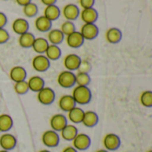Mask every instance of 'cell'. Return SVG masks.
Segmentation results:
<instances>
[{
	"label": "cell",
	"mask_w": 152,
	"mask_h": 152,
	"mask_svg": "<svg viewBox=\"0 0 152 152\" xmlns=\"http://www.w3.org/2000/svg\"><path fill=\"white\" fill-rule=\"evenodd\" d=\"M57 83L62 88H71L75 86V73L69 70H63L57 77Z\"/></svg>",
	"instance_id": "2"
},
{
	"label": "cell",
	"mask_w": 152,
	"mask_h": 152,
	"mask_svg": "<svg viewBox=\"0 0 152 152\" xmlns=\"http://www.w3.org/2000/svg\"><path fill=\"white\" fill-rule=\"evenodd\" d=\"M22 12L26 17L32 18V17L37 16V14L38 12V7L35 3L30 2L22 7Z\"/></svg>",
	"instance_id": "31"
},
{
	"label": "cell",
	"mask_w": 152,
	"mask_h": 152,
	"mask_svg": "<svg viewBox=\"0 0 152 152\" xmlns=\"http://www.w3.org/2000/svg\"><path fill=\"white\" fill-rule=\"evenodd\" d=\"M92 69V65L88 61H85V60H81V62L77 69V72H81V73H88L91 71Z\"/></svg>",
	"instance_id": "35"
},
{
	"label": "cell",
	"mask_w": 152,
	"mask_h": 152,
	"mask_svg": "<svg viewBox=\"0 0 152 152\" xmlns=\"http://www.w3.org/2000/svg\"><path fill=\"white\" fill-rule=\"evenodd\" d=\"M84 42H85V39L79 31L76 30V31L72 32L71 34L66 36L67 45L70 48H74V49L79 48L83 45Z\"/></svg>",
	"instance_id": "13"
},
{
	"label": "cell",
	"mask_w": 152,
	"mask_h": 152,
	"mask_svg": "<svg viewBox=\"0 0 152 152\" xmlns=\"http://www.w3.org/2000/svg\"><path fill=\"white\" fill-rule=\"evenodd\" d=\"M38 152H51L50 151H48V150H41V151H39Z\"/></svg>",
	"instance_id": "43"
},
{
	"label": "cell",
	"mask_w": 152,
	"mask_h": 152,
	"mask_svg": "<svg viewBox=\"0 0 152 152\" xmlns=\"http://www.w3.org/2000/svg\"><path fill=\"white\" fill-rule=\"evenodd\" d=\"M79 17L81 18L84 23H95L98 20L99 14L97 10L94 7L82 9L79 13Z\"/></svg>",
	"instance_id": "14"
},
{
	"label": "cell",
	"mask_w": 152,
	"mask_h": 152,
	"mask_svg": "<svg viewBox=\"0 0 152 152\" xmlns=\"http://www.w3.org/2000/svg\"><path fill=\"white\" fill-rule=\"evenodd\" d=\"M17 139L10 133H3L0 135V147L4 151H12L16 147Z\"/></svg>",
	"instance_id": "10"
},
{
	"label": "cell",
	"mask_w": 152,
	"mask_h": 152,
	"mask_svg": "<svg viewBox=\"0 0 152 152\" xmlns=\"http://www.w3.org/2000/svg\"><path fill=\"white\" fill-rule=\"evenodd\" d=\"M45 57L51 61H57L60 59V57L61 56V50L60 48L59 45H48L47 49L45 50Z\"/></svg>",
	"instance_id": "26"
},
{
	"label": "cell",
	"mask_w": 152,
	"mask_h": 152,
	"mask_svg": "<svg viewBox=\"0 0 152 152\" xmlns=\"http://www.w3.org/2000/svg\"><path fill=\"white\" fill-rule=\"evenodd\" d=\"M65 37L61 33V31L59 28H51L47 33V38L46 40L50 45H59L62 43Z\"/></svg>",
	"instance_id": "20"
},
{
	"label": "cell",
	"mask_w": 152,
	"mask_h": 152,
	"mask_svg": "<svg viewBox=\"0 0 152 152\" xmlns=\"http://www.w3.org/2000/svg\"><path fill=\"white\" fill-rule=\"evenodd\" d=\"M51 65V61L45 57V54H37L33 57L31 61V66L34 70L37 72L46 71Z\"/></svg>",
	"instance_id": "6"
},
{
	"label": "cell",
	"mask_w": 152,
	"mask_h": 152,
	"mask_svg": "<svg viewBox=\"0 0 152 152\" xmlns=\"http://www.w3.org/2000/svg\"><path fill=\"white\" fill-rule=\"evenodd\" d=\"M71 96L73 97L76 104L86 105L92 100V92L88 86H76L72 90Z\"/></svg>",
	"instance_id": "1"
},
{
	"label": "cell",
	"mask_w": 152,
	"mask_h": 152,
	"mask_svg": "<svg viewBox=\"0 0 152 152\" xmlns=\"http://www.w3.org/2000/svg\"><path fill=\"white\" fill-rule=\"evenodd\" d=\"M12 31L17 35H21L25 32L28 31L29 24L28 20L24 18H17L15 19L12 23Z\"/></svg>",
	"instance_id": "15"
},
{
	"label": "cell",
	"mask_w": 152,
	"mask_h": 152,
	"mask_svg": "<svg viewBox=\"0 0 152 152\" xmlns=\"http://www.w3.org/2000/svg\"><path fill=\"white\" fill-rule=\"evenodd\" d=\"M15 2L17 3V4H19L20 6H24L26 4H28V3L32 2L31 0H15Z\"/></svg>",
	"instance_id": "40"
},
{
	"label": "cell",
	"mask_w": 152,
	"mask_h": 152,
	"mask_svg": "<svg viewBox=\"0 0 152 152\" xmlns=\"http://www.w3.org/2000/svg\"><path fill=\"white\" fill-rule=\"evenodd\" d=\"M37 94V99L38 102L43 105H50L55 100V93L51 87L44 86Z\"/></svg>",
	"instance_id": "3"
},
{
	"label": "cell",
	"mask_w": 152,
	"mask_h": 152,
	"mask_svg": "<svg viewBox=\"0 0 152 152\" xmlns=\"http://www.w3.org/2000/svg\"><path fill=\"white\" fill-rule=\"evenodd\" d=\"M140 103L146 108L152 107V92L151 90L143 91L140 95Z\"/></svg>",
	"instance_id": "32"
},
{
	"label": "cell",
	"mask_w": 152,
	"mask_h": 152,
	"mask_svg": "<svg viewBox=\"0 0 152 152\" xmlns=\"http://www.w3.org/2000/svg\"><path fill=\"white\" fill-rule=\"evenodd\" d=\"M91 82V77L88 73L77 72L75 74V85L80 86H88Z\"/></svg>",
	"instance_id": "30"
},
{
	"label": "cell",
	"mask_w": 152,
	"mask_h": 152,
	"mask_svg": "<svg viewBox=\"0 0 152 152\" xmlns=\"http://www.w3.org/2000/svg\"><path fill=\"white\" fill-rule=\"evenodd\" d=\"M95 152H110V151H106L105 149H101V150H98V151H96Z\"/></svg>",
	"instance_id": "42"
},
{
	"label": "cell",
	"mask_w": 152,
	"mask_h": 152,
	"mask_svg": "<svg viewBox=\"0 0 152 152\" xmlns=\"http://www.w3.org/2000/svg\"><path fill=\"white\" fill-rule=\"evenodd\" d=\"M35 28L39 32H48L52 28V21L44 15H40L35 20Z\"/></svg>",
	"instance_id": "23"
},
{
	"label": "cell",
	"mask_w": 152,
	"mask_h": 152,
	"mask_svg": "<svg viewBox=\"0 0 152 152\" xmlns=\"http://www.w3.org/2000/svg\"><path fill=\"white\" fill-rule=\"evenodd\" d=\"M40 1H41V3H42L43 4H45V6L51 5V4H55L56 2H57V0H40Z\"/></svg>",
	"instance_id": "39"
},
{
	"label": "cell",
	"mask_w": 152,
	"mask_h": 152,
	"mask_svg": "<svg viewBox=\"0 0 152 152\" xmlns=\"http://www.w3.org/2000/svg\"><path fill=\"white\" fill-rule=\"evenodd\" d=\"M84 110H82L80 107L75 106L73 109H71L69 111L67 112V119L70 121L72 124H80L83 119L84 116Z\"/></svg>",
	"instance_id": "21"
},
{
	"label": "cell",
	"mask_w": 152,
	"mask_h": 152,
	"mask_svg": "<svg viewBox=\"0 0 152 152\" xmlns=\"http://www.w3.org/2000/svg\"><path fill=\"white\" fill-rule=\"evenodd\" d=\"M78 2L82 9L92 8L95 4V0H78Z\"/></svg>",
	"instance_id": "37"
},
{
	"label": "cell",
	"mask_w": 152,
	"mask_h": 152,
	"mask_svg": "<svg viewBox=\"0 0 152 152\" xmlns=\"http://www.w3.org/2000/svg\"><path fill=\"white\" fill-rule=\"evenodd\" d=\"M9 76L12 81L14 83L23 81L27 77V71L26 69L21 66H14L10 69Z\"/></svg>",
	"instance_id": "18"
},
{
	"label": "cell",
	"mask_w": 152,
	"mask_h": 152,
	"mask_svg": "<svg viewBox=\"0 0 152 152\" xmlns=\"http://www.w3.org/2000/svg\"><path fill=\"white\" fill-rule=\"evenodd\" d=\"M4 1H7V0H4Z\"/></svg>",
	"instance_id": "46"
},
{
	"label": "cell",
	"mask_w": 152,
	"mask_h": 152,
	"mask_svg": "<svg viewBox=\"0 0 152 152\" xmlns=\"http://www.w3.org/2000/svg\"><path fill=\"white\" fill-rule=\"evenodd\" d=\"M80 9L75 4H67L63 6L62 10L61 11V14L66 19V20L74 21L79 17Z\"/></svg>",
	"instance_id": "9"
},
{
	"label": "cell",
	"mask_w": 152,
	"mask_h": 152,
	"mask_svg": "<svg viewBox=\"0 0 152 152\" xmlns=\"http://www.w3.org/2000/svg\"><path fill=\"white\" fill-rule=\"evenodd\" d=\"M13 126V120L8 114L0 115V133H8Z\"/></svg>",
	"instance_id": "29"
},
{
	"label": "cell",
	"mask_w": 152,
	"mask_h": 152,
	"mask_svg": "<svg viewBox=\"0 0 152 152\" xmlns=\"http://www.w3.org/2000/svg\"><path fill=\"white\" fill-rule=\"evenodd\" d=\"M147 152H152V151H151V150H150V151H148Z\"/></svg>",
	"instance_id": "45"
},
{
	"label": "cell",
	"mask_w": 152,
	"mask_h": 152,
	"mask_svg": "<svg viewBox=\"0 0 152 152\" xmlns=\"http://www.w3.org/2000/svg\"><path fill=\"white\" fill-rule=\"evenodd\" d=\"M68 124V119L63 114H54L50 118V126L51 129L59 133L61 129Z\"/></svg>",
	"instance_id": "12"
},
{
	"label": "cell",
	"mask_w": 152,
	"mask_h": 152,
	"mask_svg": "<svg viewBox=\"0 0 152 152\" xmlns=\"http://www.w3.org/2000/svg\"><path fill=\"white\" fill-rule=\"evenodd\" d=\"M10 39V34L9 32L4 28H0V45L5 44L8 42V40Z\"/></svg>",
	"instance_id": "36"
},
{
	"label": "cell",
	"mask_w": 152,
	"mask_h": 152,
	"mask_svg": "<svg viewBox=\"0 0 152 152\" xmlns=\"http://www.w3.org/2000/svg\"><path fill=\"white\" fill-rule=\"evenodd\" d=\"M77 134H78V130L77 126L69 124H67L60 132L61 137L67 142H72V140L76 137Z\"/></svg>",
	"instance_id": "22"
},
{
	"label": "cell",
	"mask_w": 152,
	"mask_h": 152,
	"mask_svg": "<svg viewBox=\"0 0 152 152\" xmlns=\"http://www.w3.org/2000/svg\"><path fill=\"white\" fill-rule=\"evenodd\" d=\"M13 89H14V92L19 95H24L29 91L28 86V83L26 80L14 83Z\"/></svg>",
	"instance_id": "33"
},
{
	"label": "cell",
	"mask_w": 152,
	"mask_h": 152,
	"mask_svg": "<svg viewBox=\"0 0 152 152\" xmlns=\"http://www.w3.org/2000/svg\"><path fill=\"white\" fill-rule=\"evenodd\" d=\"M35 38V36L31 32L28 31L19 36L18 42L20 46L22 48H31Z\"/></svg>",
	"instance_id": "28"
},
{
	"label": "cell",
	"mask_w": 152,
	"mask_h": 152,
	"mask_svg": "<svg viewBox=\"0 0 152 152\" xmlns=\"http://www.w3.org/2000/svg\"><path fill=\"white\" fill-rule=\"evenodd\" d=\"M28 83V86L29 91L37 93L38 91H40L45 86V80L39 77V76H33L31 77L28 78V80L27 81Z\"/></svg>",
	"instance_id": "24"
},
{
	"label": "cell",
	"mask_w": 152,
	"mask_h": 152,
	"mask_svg": "<svg viewBox=\"0 0 152 152\" xmlns=\"http://www.w3.org/2000/svg\"><path fill=\"white\" fill-rule=\"evenodd\" d=\"M121 144V140L118 135L116 134H107L104 135L102 139V145L104 149L108 151H117Z\"/></svg>",
	"instance_id": "4"
},
{
	"label": "cell",
	"mask_w": 152,
	"mask_h": 152,
	"mask_svg": "<svg viewBox=\"0 0 152 152\" xmlns=\"http://www.w3.org/2000/svg\"><path fill=\"white\" fill-rule=\"evenodd\" d=\"M44 16L53 22L58 20L59 17L61 16V10L56 4L47 5L44 10Z\"/></svg>",
	"instance_id": "25"
},
{
	"label": "cell",
	"mask_w": 152,
	"mask_h": 152,
	"mask_svg": "<svg viewBox=\"0 0 152 152\" xmlns=\"http://www.w3.org/2000/svg\"><path fill=\"white\" fill-rule=\"evenodd\" d=\"M99 122V117L96 114V112L93 110H87L84 112L83 119H82V124L88 128L94 127Z\"/></svg>",
	"instance_id": "16"
},
{
	"label": "cell",
	"mask_w": 152,
	"mask_h": 152,
	"mask_svg": "<svg viewBox=\"0 0 152 152\" xmlns=\"http://www.w3.org/2000/svg\"><path fill=\"white\" fill-rule=\"evenodd\" d=\"M0 152H10V151H4V150H1Z\"/></svg>",
	"instance_id": "44"
},
{
	"label": "cell",
	"mask_w": 152,
	"mask_h": 152,
	"mask_svg": "<svg viewBox=\"0 0 152 152\" xmlns=\"http://www.w3.org/2000/svg\"><path fill=\"white\" fill-rule=\"evenodd\" d=\"M79 32L85 40H94L99 35V28L95 23H84Z\"/></svg>",
	"instance_id": "8"
},
{
	"label": "cell",
	"mask_w": 152,
	"mask_h": 152,
	"mask_svg": "<svg viewBox=\"0 0 152 152\" xmlns=\"http://www.w3.org/2000/svg\"><path fill=\"white\" fill-rule=\"evenodd\" d=\"M81 62V58L76 53H69L66 55L63 59V66L66 70L77 71L79 64Z\"/></svg>",
	"instance_id": "11"
},
{
	"label": "cell",
	"mask_w": 152,
	"mask_h": 152,
	"mask_svg": "<svg viewBox=\"0 0 152 152\" xmlns=\"http://www.w3.org/2000/svg\"><path fill=\"white\" fill-rule=\"evenodd\" d=\"M122 37L123 35L121 30L118 28H115V27L110 28L105 33V38L107 42L112 45L119 43L122 39Z\"/></svg>",
	"instance_id": "17"
},
{
	"label": "cell",
	"mask_w": 152,
	"mask_h": 152,
	"mask_svg": "<svg viewBox=\"0 0 152 152\" xmlns=\"http://www.w3.org/2000/svg\"><path fill=\"white\" fill-rule=\"evenodd\" d=\"M6 23H7V17H6V15L4 12H0V28H4Z\"/></svg>",
	"instance_id": "38"
},
{
	"label": "cell",
	"mask_w": 152,
	"mask_h": 152,
	"mask_svg": "<svg viewBox=\"0 0 152 152\" xmlns=\"http://www.w3.org/2000/svg\"><path fill=\"white\" fill-rule=\"evenodd\" d=\"M48 45H49V43L46 40V38H45V37H36L34 42H33V45H32L31 48L37 54H44L45 50L47 49Z\"/></svg>",
	"instance_id": "27"
},
{
	"label": "cell",
	"mask_w": 152,
	"mask_h": 152,
	"mask_svg": "<svg viewBox=\"0 0 152 152\" xmlns=\"http://www.w3.org/2000/svg\"><path fill=\"white\" fill-rule=\"evenodd\" d=\"M91 145V138L86 134H77L76 137L72 140V147L77 151H86Z\"/></svg>",
	"instance_id": "7"
},
{
	"label": "cell",
	"mask_w": 152,
	"mask_h": 152,
	"mask_svg": "<svg viewBox=\"0 0 152 152\" xmlns=\"http://www.w3.org/2000/svg\"><path fill=\"white\" fill-rule=\"evenodd\" d=\"M43 144L47 148H55L60 143V135L57 132L50 129L43 133L41 137Z\"/></svg>",
	"instance_id": "5"
},
{
	"label": "cell",
	"mask_w": 152,
	"mask_h": 152,
	"mask_svg": "<svg viewBox=\"0 0 152 152\" xmlns=\"http://www.w3.org/2000/svg\"><path fill=\"white\" fill-rule=\"evenodd\" d=\"M61 152H78V151H77L75 148H73L72 146H68V147L64 148Z\"/></svg>",
	"instance_id": "41"
},
{
	"label": "cell",
	"mask_w": 152,
	"mask_h": 152,
	"mask_svg": "<svg viewBox=\"0 0 152 152\" xmlns=\"http://www.w3.org/2000/svg\"><path fill=\"white\" fill-rule=\"evenodd\" d=\"M58 105H59V108L64 112H68L71 109H73L75 106H77V104L75 102L73 97L71 96V94L62 95L58 101Z\"/></svg>",
	"instance_id": "19"
},
{
	"label": "cell",
	"mask_w": 152,
	"mask_h": 152,
	"mask_svg": "<svg viewBox=\"0 0 152 152\" xmlns=\"http://www.w3.org/2000/svg\"><path fill=\"white\" fill-rule=\"evenodd\" d=\"M59 29L61 31V33L64 35V37H66V36L71 34L72 32L76 31V26L73 21L66 20V21L62 22V24L61 25V28Z\"/></svg>",
	"instance_id": "34"
}]
</instances>
